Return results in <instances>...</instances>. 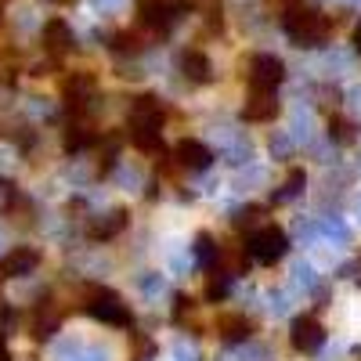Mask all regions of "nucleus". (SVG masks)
Returning <instances> with one entry per match:
<instances>
[{
    "instance_id": "nucleus-1",
    "label": "nucleus",
    "mask_w": 361,
    "mask_h": 361,
    "mask_svg": "<svg viewBox=\"0 0 361 361\" xmlns=\"http://www.w3.org/2000/svg\"><path fill=\"white\" fill-rule=\"evenodd\" d=\"M163 119H166V109L159 105V98L156 94H141L134 102V109H130V123H127L130 145L141 148V152H159Z\"/></svg>"
},
{
    "instance_id": "nucleus-2",
    "label": "nucleus",
    "mask_w": 361,
    "mask_h": 361,
    "mask_svg": "<svg viewBox=\"0 0 361 361\" xmlns=\"http://www.w3.org/2000/svg\"><path fill=\"white\" fill-rule=\"evenodd\" d=\"M282 25H286V33L300 47H318L329 37V18L318 8H289L286 18H282Z\"/></svg>"
},
{
    "instance_id": "nucleus-3",
    "label": "nucleus",
    "mask_w": 361,
    "mask_h": 361,
    "mask_svg": "<svg viewBox=\"0 0 361 361\" xmlns=\"http://www.w3.org/2000/svg\"><path fill=\"white\" fill-rule=\"evenodd\" d=\"M83 307H87V314H94V318H102L109 325H119V329L134 325V314L123 307V300H119L116 293H109V289H87Z\"/></svg>"
},
{
    "instance_id": "nucleus-4",
    "label": "nucleus",
    "mask_w": 361,
    "mask_h": 361,
    "mask_svg": "<svg viewBox=\"0 0 361 361\" xmlns=\"http://www.w3.org/2000/svg\"><path fill=\"white\" fill-rule=\"evenodd\" d=\"M246 250H250V257H253V260H260V264H275V260H282V257H286L289 238H286V231H282V228L264 224V228H257V231L246 238Z\"/></svg>"
},
{
    "instance_id": "nucleus-5",
    "label": "nucleus",
    "mask_w": 361,
    "mask_h": 361,
    "mask_svg": "<svg viewBox=\"0 0 361 361\" xmlns=\"http://www.w3.org/2000/svg\"><path fill=\"white\" fill-rule=\"evenodd\" d=\"M282 80H286L282 58H275V54H253L250 58V87H253V94H275Z\"/></svg>"
},
{
    "instance_id": "nucleus-6",
    "label": "nucleus",
    "mask_w": 361,
    "mask_h": 361,
    "mask_svg": "<svg viewBox=\"0 0 361 361\" xmlns=\"http://www.w3.org/2000/svg\"><path fill=\"white\" fill-rule=\"evenodd\" d=\"M289 340H293V347L296 350H304V354H311V350H318L322 343H325V329L318 325V318H296L293 322V333H289Z\"/></svg>"
},
{
    "instance_id": "nucleus-7",
    "label": "nucleus",
    "mask_w": 361,
    "mask_h": 361,
    "mask_svg": "<svg viewBox=\"0 0 361 361\" xmlns=\"http://www.w3.org/2000/svg\"><path fill=\"white\" fill-rule=\"evenodd\" d=\"M137 15H141L145 25L166 29L177 18V4H173V0H137Z\"/></svg>"
},
{
    "instance_id": "nucleus-8",
    "label": "nucleus",
    "mask_w": 361,
    "mask_h": 361,
    "mask_svg": "<svg viewBox=\"0 0 361 361\" xmlns=\"http://www.w3.org/2000/svg\"><path fill=\"white\" fill-rule=\"evenodd\" d=\"M173 159H177V166H185V170H206L214 156H209V148H206V145H199V141L185 137V141H177Z\"/></svg>"
},
{
    "instance_id": "nucleus-9",
    "label": "nucleus",
    "mask_w": 361,
    "mask_h": 361,
    "mask_svg": "<svg viewBox=\"0 0 361 361\" xmlns=\"http://www.w3.org/2000/svg\"><path fill=\"white\" fill-rule=\"evenodd\" d=\"M66 105L80 116L83 109H87V102H90V94H94V80L90 76H83V73H73L69 80H66Z\"/></svg>"
},
{
    "instance_id": "nucleus-10",
    "label": "nucleus",
    "mask_w": 361,
    "mask_h": 361,
    "mask_svg": "<svg viewBox=\"0 0 361 361\" xmlns=\"http://www.w3.org/2000/svg\"><path fill=\"white\" fill-rule=\"evenodd\" d=\"M217 333H221V340H228V343L250 340V336H253V322H250L246 314H217Z\"/></svg>"
},
{
    "instance_id": "nucleus-11",
    "label": "nucleus",
    "mask_w": 361,
    "mask_h": 361,
    "mask_svg": "<svg viewBox=\"0 0 361 361\" xmlns=\"http://www.w3.org/2000/svg\"><path fill=\"white\" fill-rule=\"evenodd\" d=\"M73 44H76V40H73V29H69L62 18H51V22L44 25V47H47L51 54H66Z\"/></svg>"
},
{
    "instance_id": "nucleus-12",
    "label": "nucleus",
    "mask_w": 361,
    "mask_h": 361,
    "mask_svg": "<svg viewBox=\"0 0 361 361\" xmlns=\"http://www.w3.org/2000/svg\"><path fill=\"white\" fill-rule=\"evenodd\" d=\"M279 116V102L275 94H250V102L243 105V119L260 123V119H275Z\"/></svg>"
},
{
    "instance_id": "nucleus-13",
    "label": "nucleus",
    "mask_w": 361,
    "mask_h": 361,
    "mask_svg": "<svg viewBox=\"0 0 361 361\" xmlns=\"http://www.w3.org/2000/svg\"><path fill=\"white\" fill-rule=\"evenodd\" d=\"M180 73L188 83H209V58L202 51H185L180 54Z\"/></svg>"
},
{
    "instance_id": "nucleus-14",
    "label": "nucleus",
    "mask_w": 361,
    "mask_h": 361,
    "mask_svg": "<svg viewBox=\"0 0 361 361\" xmlns=\"http://www.w3.org/2000/svg\"><path fill=\"white\" fill-rule=\"evenodd\" d=\"M37 264H40V257L33 250H15L4 264H0V271H4V275H29Z\"/></svg>"
},
{
    "instance_id": "nucleus-15",
    "label": "nucleus",
    "mask_w": 361,
    "mask_h": 361,
    "mask_svg": "<svg viewBox=\"0 0 361 361\" xmlns=\"http://www.w3.org/2000/svg\"><path fill=\"white\" fill-rule=\"evenodd\" d=\"M94 141H98V134L90 130L87 123H80V119H76V123H69V127H66V152H80V148L94 145Z\"/></svg>"
},
{
    "instance_id": "nucleus-16",
    "label": "nucleus",
    "mask_w": 361,
    "mask_h": 361,
    "mask_svg": "<svg viewBox=\"0 0 361 361\" xmlns=\"http://www.w3.org/2000/svg\"><path fill=\"white\" fill-rule=\"evenodd\" d=\"M123 228H127V209H112L109 221H102V224L90 228V238H112V235H119Z\"/></svg>"
},
{
    "instance_id": "nucleus-17",
    "label": "nucleus",
    "mask_w": 361,
    "mask_h": 361,
    "mask_svg": "<svg viewBox=\"0 0 361 361\" xmlns=\"http://www.w3.org/2000/svg\"><path fill=\"white\" fill-rule=\"evenodd\" d=\"M116 54H137L145 44H141V33H134V29H123V33H116L112 44H109Z\"/></svg>"
},
{
    "instance_id": "nucleus-18",
    "label": "nucleus",
    "mask_w": 361,
    "mask_h": 361,
    "mask_svg": "<svg viewBox=\"0 0 361 361\" xmlns=\"http://www.w3.org/2000/svg\"><path fill=\"white\" fill-rule=\"evenodd\" d=\"M224 293H228V282H224V279H217V271H214V275L206 279V296H209V300H221Z\"/></svg>"
},
{
    "instance_id": "nucleus-19",
    "label": "nucleus",
    "mask_w": 361,
    "mask_h": 361,
    "mask_svg": "<svg viewBox=\"0 0 361 361\" xmlns=\"http://www.w3.org/2000/svg\"><path fill=\"white\" fill-rule=\"evenodd\" d=\"M0 361H11V350H8V340L0 336Z\"/></svg>"
},
{
    "instance_id": "nucleus-20",
    "label": "nucleus",
    "mask_w": 361,
    "mask_h": 361,
    "mask_svg": "<svg viewBox=\"0 0 361 361\" xmlns=\"http://www.w3.org/2000/svg\"><path fill=\"white\" fill-rule=\"evenodd\" d=\"M354 47H357V51H361V22H357V25H354Z\"/></svg>"
},
{
    "instance_id": "nucleus-21",
    "label": "nucleus",
    "mask_w": 361,
    "mask_h": 361,
    "mask_svg": "<svg viewBox=\"0 0 361 361\" xmlns=\"http://www.w3.org/2000/svg\"><path fill=\"white\" fill-rule=\"evenodd\" d=\"M58 4H69V0H58Z\"/></svg>"
}]
</instances>
